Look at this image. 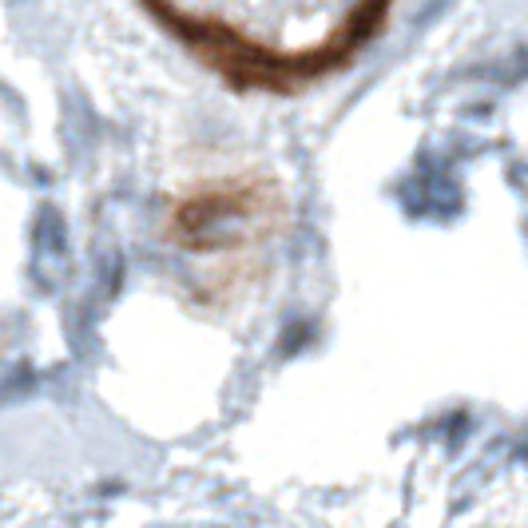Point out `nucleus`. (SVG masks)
Instances as JSON below:
<instances>
[{
	"label": "nucleus",
	"mask_w": 528,
	"mask_h": 528,
	"mask_svg": "<svg viewBox=\"0 0 528 528\" xmlns=\"http://www.w3.org/2000/svg\"><path fill=\"white\" fill-rule=\"evenodd\" d=\"M282 227L279 187L255 175L211 179L171 207V239L195 259H243Z\"/></svg>",
	"instance_id": "f03ea898"
},
{
	"label": "nucleus",
	"mask_w": 528,
	"mask_h": 528,
	"mask_svg": "<svg viewBox=\"0 0 528 528\" xmlns=\"http://www.w3.org/2000/svg\"><path fill=\"white\" fill-rule=\"evenodd\" d=\"M203 68L243 92H302L346 72L393 0H139Z\"/></svg>",
	"instance_id": "f257e3e1"
}]
</instances>
